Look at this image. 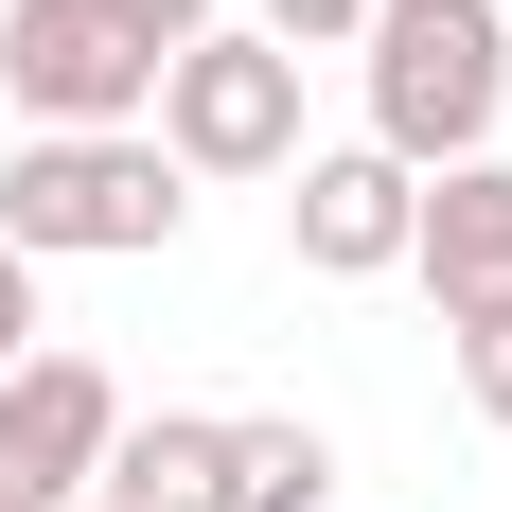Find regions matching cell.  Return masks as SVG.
<instances>
[{"mask_svg": "<svg viewBox=\"0 0 512 512\" xmlns=\"http://www.w3.org/2000/svg\"><path fill=\"white\" fill-rule=\"evenodd\" d=\"M177 230H195V177L142 124H89V142L18 124V159H0V248L18 265H159Z\"/></svg>", "mask_w": 512, "mask_h": 512, "instance_id": "1", "label": "cell"}, {"mask_svg": "<svg viewBox=\"0 0 512 512\" xmlns=\"http://www.w3.org/2000/svg\"><path fill=\"white\" fill-rule=\"evenodd\" d=\"M371 159H407V177H442V159H495V106H512V36L495 0H371Z\"/></svg>", "mask_w": 512, "mask_h": 512, "instance_id": "2", "label": "cell"}, {"mask_svg": "<svg viewBox=\"0 0 512 512\" xmlns=\"http://www.w3.org/2000/svg\"><path fill=\"white\" fill-rule=\"evenodd\" d=\"M142 106H159L142 142L177 159V177H283V159H301V53H283V36H248V18L177 36Z\"/></svg>", "mask_w": 512, "mask_h": 512, "instance_id": "3", "label": "cell"}, {"mask_svg": "<svg viewBox=\"0 0 512 512\" xmlns=\"http://www.w3.org/2000/svg\"><path fill=\"white\" fill-rule=\"evenodd\" d=\"M0 89H18V124H53V142H89V124H142L159 53L106 18V0H0Z\"/></svg>", "mask_w": 512, "mask_h": 512, "instance_id": "4", "label": "cell"}, {"mask_svg": "<svg viewBox=\"0 0 512 512\" xmlns=\"http://www.w3.org/2000/svg\"><path fill=\"white\" fill-rule=\"evenodd\" d=\"M106 424H124L106 354L36 336V354L0 371V495H18V512H71V495H89V460H106Z\"/></svg>", "mask_w": 512, "mask_h": 512, "instance_id": "5", "label": "cell"}, {"mask_svg": "<svg viewBox=\"0 0 512 512\" xmlns=\"http://www.w3.org/2000/svg\"><path fill=\"white\" fill-rule=\"evenodd\" d=\"M283 177H301V195H283V248H301L318 283H389V265H407V212H424L407 159H371V142H301Z\"/></svg>", "mask_w": 512, "mask_h": 512, "instance_id": "6", "label": "cell"}, {"mask_svg": "<svg viewBox=\"0 0 512 512\" xmlns=\"http://www.w3.org/2000/svg\"><path fill=\"white\" fill-rule=\"evenodd\" d=\"M407 283H424L442 318L512 301V159H442V177H424V212H407Z\"/></svg>", "mask_w": 512, "mask_h": 512, "instance_id": "7", "label": "cell"}, {"mask_svg": "<svg viewBox=\"0 0 512 512\" xmlns=\"http://www.w3.org/2000/svg\"><path fill=\"white\" fill-rule=\"evenodd\" d=\"M212 477H230V407H124L89 495L106 512H212Z\"/></svg>", "mask_w": 512, "mask_h": 512, "instance_id": "8", "label": "cell"}, {"mask_svg": "<svg viewBox=\"0 0 512 512\" xmlns=\"http://www.w3.org/2000/svg\"><path fill=\"white\" fill-rule=\"evenodd\" d=\"M212 512H336V442H318L301 407H248V424H230V477H212Z\"/></svg>", "mask_w": 512, "mask_h": 512, "instance_id": "9", "label": "cell"}, {"mask_svg": "<svg viewBox=\"0 0 512 512\" xmlns=\"http://www.w3.org/2000/svg\"><path fill=\"white\" fill-rule=\"evenodd\" d=\"M442 336H460V407H477V424H512V301L442 318Z\"/></svg>", "mask_w": 512, "mask_h": 512, "instance_id": "10", "label": "cell"}, {"mask_svg": "<svg viewBox=\"0 0 512 512\" xmlns=\"http://www.w3.org/2000/svg\"><path fill=\"white\" fill-rule=\"evenodd\" d=\"M248 36H283V53H354L371 0H248Z\"/></svg>", "mask_w": 512, "mask_h": 512, "instance_id": "11", "label": "cell"}, {"mask_svg": "<svg viewBox=\"0 0 512 512\" xmlns=\"http://www.w3.org/2000/svg\"><path fill=\"white\" fill-rule=\"evenodd\" d=\"M36 336H53V318H36V265H18V248H0V371H18V354H36Z\"/></svg>", "mask_w": 512, "mask_h": 512, "instance_id": "12", "label": "cell"}, {"mask_svg": "<svg viewBox=\"0 0 512 512\" xmlns=\"http://www.w3.org/2000/svg\"><path fill=\"white\" fill-rule=\"evenodd\" d=\"M106 18H124L142 53H177V36H212V0H106Z\"/></svg>", "mask_w": 512, "mask_h": 512, "instance_id": "13", "label": "cell"}, {"mask_svg": "<svg viewBox=\"0 0 512 512\" xmlns=\"http://www.w3.org/2000/svg\"><path fill=\"white\" fill-rule=\"evenodd\" d=\"M495 36H512V0H495Z\"/></svg>", "mask_w": 512, "mask_h": 512, "instance_id": "14", "label": "cell"}, {"mask_svg": "<svg viewBox=\"0 0 512 512\" xmlns=\"http://www.w3.org/2000/svg\"><path fill=\"white\" fill-rule=\"evenodd\" d=\"M71 512H106V495H71Z\"/></svg>", "mask_w": 512, "mask_h": 512, "instance_id": "15", "label": "cell"}, {"mask_svg": "<svg viewBox=\"0 0 512 512\" xmlns=\"http://www.w3.org/2000/svg\"><path fill=\"white\" fill-rule=\"evenodd\" d=\"M0 512H18V495H0Z\"/></svg>", "mask_w": 512, "mask_h": 512, "instance_id": "16", "label": "cell"}]
</instances>
